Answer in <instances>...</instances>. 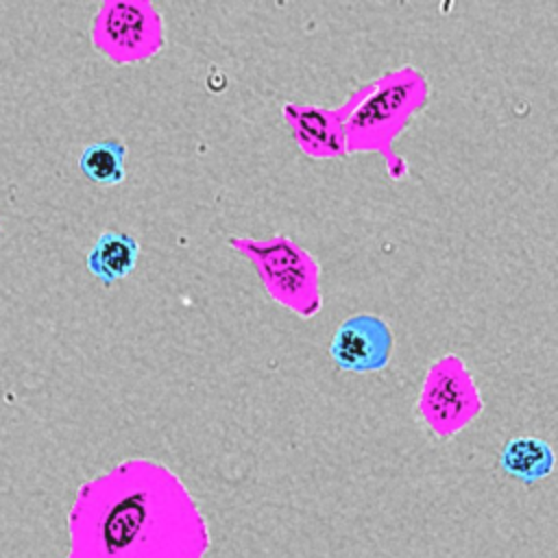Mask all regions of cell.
Listing matches in <instances>:
<instances>
[{"label":"cell","instance_id":"obj_1","mask_svg":"<svg viewBox=\"0 0 558 558\" xmlns=\"http://www.w3.org/2000/svg\"><path fill=\"white\" fill-rule=\"evenodd\" d=\"M427 100L425 76L416 68H399L357 87L349 98L344 122L347 153L377 150L392 159L390 144Z\"/></svg>","mask_w":558,"mask_h":558},{"label":"cell","instance_id":"obj_2","mask_svg":"<svg viewBox=\"0 0 558 558\" xmlns=\"http://www.w3.org/2000/svg\"><path fill=\"white\" fill-rule=\"evenodd\" d=\"M227 244L248 257L268 296L301 318L318 314L320 268L318 262L292 238L275 235L266 240L229 238Z\"/></svg>","mask_w":558,"mask_h":558},{"label":"cell","instance_id":"obj_3","mask_svg":"<svg viewBox=\"0 0 558 558\" xmlns=\"http://www.w3.org/2000/svg\"><path fill=\"white\" fill-rule=\"evenodd\" d=\"M92 44L113 63L150 59L166 44L161 13L144 0H107L94 15Z\"/></svg>","mask_w":558,"mask_h":558},{"label":"cell","instance_id":"obj_4","mask_svg":"<svg viewBox=\"0 0 558 558\" xmlns=\"http://www.w3.org/2000/svg\"><path fill=\"white\" fill-rule=\"evenodd\" d=\"M416 410L423 423L442 438L475 421L482 410V397L458 355L447 353L427 368Z\"/></svg>","mask_w":558,"mask_h":558},{"label":"cell","instance_id":"obj_5","mask_svg":"<svg viewBox=\"0 0 558 558\" xmlns=\"http://www.w3.org/2000/svg\"><path fill=\"white\" fill-rule=\"evenodd\" d=\"M392 333L384 318L375 314H353L338 325L329 342L333 364L351 373H373L388 364Z\"/></svg>","mask_w":558,"mask_h":558},{"label":"cell","instance_id":"obj_6","mask_svg":"<svg viewBox=\"0 0 558 558\" xmlns=\"http://www.w3.org/2000/svg\"><path fill=\"white\" fill-rule=\"evenodd\" d=\"M281 111L301 153L314 159H331V157L347 155V133H344V122L349 116L347 100L336 109L286 102Z\"/></svg>","mask_w":558,"mask_h":558},{"label":"cell","instance_id":"obj_7","mask_svg":"<svg viewBox=\"0 0 558 558\" xmlns=\"http://www.w3.org/2000/svg\"><path fill=\"white\" fill-rule=\"evenodd\" d=\"M137 257L140 244L135 238L124 231H102L87 251L85 264L92 277L102 286H111L135 270Z\"/></svg>","mask_w":558,"mask_h":558},{"label":"cell","instance_id":"obj_8","mask_svg":"<svg viewBox=\"0 0 558 558\" xmlns=\"http://www.w3.org/2000/svg\"><path fill=\"white\" fill-rule=\"evenodd\" d=\"M556 464V453L551 445L538 436H514L510 438L499 453V466L506 475L534 484L551 475Z\"/></svg>","mask_w":558,"mask_h":558},{"label":"cell","instance_id":"obj_9","mask_svg":"<svg viewBox=\"0 0 558 558\" xmlns=\"http://www.w3.org/2000/svg\"><path fill=\"white\" fill-rule=\"evenodd\" d=\"M126 146L118 140L94 142L83 148L78 157L81 172L98 185H118L124 181Z\"/></svg>","mask_w":558,"mask_h":558}]
</instances>
